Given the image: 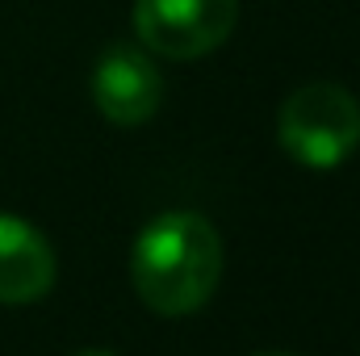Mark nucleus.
<instances>
[{
    "mask_svg": "<svg viewBox=\"0 0 360 356\" xmlns=\"http://www.w3.org/2000/svg\"><path fill=\"white\" fill-rule=\"evenodd\" d=\"M130 281L147 310L164 319L197 314L222 281V235L197 210L155 214L130 252Z\"/></svg>",
    "mask_w": 360,
    "mask_h": 356,
    "instance_id": "nucleus-1",
    "label": "nucleus"
},
{
    "mask_svg": "<svg viewBox=\"0 0 360 356\" xmlns=\"http://www.w3.org/2000/svg\"><path fill=\"white\" fill-rule=\"evenodd\" d=\"M276 143L302 168H340L360 147V101L331 80L293 89L276 109Z\"/></svg>",
    "mask_w": 360,
    "mask_h": 356,
    "instance_id": "nucleus-2",
    "label": "nucleus"
},
{
    "mask_svg": "<svg viewBox=\"0 0 360 356\" xmlns=\"http://www.w3.org/2000/svg\"><path fill=\"white\" fill-rule=\"evenodd\" d=\"M239 21V0H134V34L160 59H205Z\"/></svg>",
    "mask_w": 360,
    "mask_h": 356,
    "instance_id": "nucleus-3",
    "label": "nucleus"
},
{
    "mask_svg": "<svg viewBox=\"0 0 360 356\" xmlns=\"http://www.w3.org/2000/svg\"><path fill=\"white\" fill-rule=\"evenodd\" d=\"M164 76L147 46L113 42L92 68V105L113 126H143L160 113Z\"/></svg>",
    "mask_w": 360,
    "mask_h": 356,
    "instance_id": "nucleus-4",
    "label": "nucleus"
},
{
    "mask_svg": "<svg viewBox=\"0 0 360 356\" xmlns=\"http://www.w3.org/2000/svg\"><path fill=\"white\" fill-rule=\"evenodd\" d=\"M55 285V252L38 227L0 214V306H30Z\"/></svg>",
    "mask_w": 360,
    "mask_h": 356,
    "instance_id": "nucleus-5",
    "label": "nucleus"
},
{
    "mask_svg": "<svg viewBox=\"0 0 360 356\" xmlns=\"http://www.w3.org/2000/svg\"><path fill=\"white\" fill-rule=\"evenodd\" d=\"M76 356H113V352H101V348H89V352H76Z\"/></svg>",
    "mask_w": 360,
    "mask_h": 356,
    "instance_id": "nucleus-6",
    "label": "nucleus"
},
{
    "mask_svg": "<svg viewBox=\"0 0 360 356\" xmlns=\"http://www.w3.org/2000/svg\"><path fill=\"white\" fill-rule=\"evenodd\" d=\"M256 356H293V352H256Z\"/></svg>",
    "mask_w": 360,
    "mask_h": 356,
    "instance_id": "nucleus-7",
    "label": "nucleus"
}]
</instances>
